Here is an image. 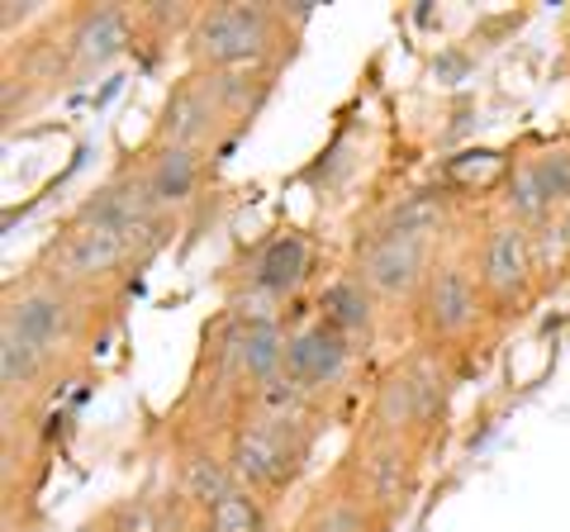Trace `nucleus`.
I'll use <instances>...</instances> for the list:
<instances>
[{"instance_id":"nucleus-1","label":"nucleus","mask_w":570,"mask_h":532,"mask_svg":"<svg viewBox=\"0 0 570 532\" xmlns=\"http://www.w3.org/2000/svg\"><path fill=\"white\" fill-rule=\"evenodd\" d=\"M291 24L276 6H247V0H224L195 14L186 33V58L195 72H247V67H276Z\"/></svg>"},{"instance_id":"nucleus-2","label":"nucleus","mask_w":570,"mask_h":532,"mask_svg":"<svg viewBox=\"0 0 570 532\" xmlns=\"http://www.w3.org/2000/svg\"><path fill=\"white\" fill-rule=\"evenodd\" d=\"M448 404H452L448 352L414 347L404 362H395L385 371L376 390H371L366 428L414 437L423 447H433V437L442 433V423H448Z\"/></svg>"},{"instance_id":"nucleus-3","label":"nucleus","mask_w":570,"mask_h":532,"mask_svg":"<svg viewBox=\"0 0 570 532\" xmlns=\"http://www.w3.org/2000/svg\"><path fill=\"white\" fill-rule=\"evenodd\" d=\"M314 433H318L314 423L243 410V418L224 437L228 471H234V481L243 490H253L266 504H276L299 485V475H305L309 452H314Z\"/></svg>"},{"instance_id":"nucleus-4","label":"nucleus","mask_w":570,"mask_h":532,"mask_svg":"<svg viewBox=\"0 0 570 532\" xmlns=\"http://www.w3.org/2000/svg\"><path fill=\"white\" fill-rule=\"evenodd\" d=\"M423 442L414 437H395V433H376L362 423V433L347 447V456L337 461V481H343L356 500H362L376 519L390 528L409 509V500L419 494V475H423Z\"/></svg>"},{"instance_id":"nucleus-5","label":"nucleus","mask_w":570,"mask_h":532,"mask_svg":"<svg viewBox=\"0 0 570 532\" xmlns=\"http://www.w3.org/2000/svg\"><path fill=\"white\" fill-rule=\"evenodd\" d=\"M91 299L58 286L39 272H29L20 286L6 290V309H0V333H14L29 347H39L43 357L67 362L71 352L91 333Z\"/></svg>"},{"instance_id":"nucleus-6","label":"nucleus","mask_w":570,"mask_h":532,"mask_svg":"<svg viewBox=\"0 0 570 532\" xmlns=\"http://www.w3.org/2000/svg\"><path fill=\"white\" fill-rule=\"evenodd\" d=\"M138 266H148V257H142L129 238L67 219V228L43 247V257H39L33 272L58 280V286H67V290L86 295V299H96L105 290L124 286L129 272H138Z\"/></svg>"},{"instance_id":"nucleus-7","label":"nucleus","mask_w":570,"mask_h":532,"mask_svg":"<svg viewBox=\"0 0 570 532\" xmlns=\"http://www.w3.org/2000/svg\"><path fill=\"white\" fill-rule=\"evenodd\" d=\"M485 290L475 280V266L461 257H438L428 266L423 286L414 295V328H419V347L433 352H452L461 343H471V333L485 318Z\"/></svg>"},{"instance_id":"nucleus-8","label":"nucleus","mask_w":570,"mask_h":532,"mask_svg":"<svg viewBox=\"0 0 570 532\" xmlns=\"http://www.w3.org/2000/svg\"><path fill=\"white\" fill-rule=\"evenodd\" d=\"M238 134H243V124L228 110L214 72H195V67L167 91L163 115L153 124V144H176V148H195V152H214Z\"/></svg>"},{"instance_id":"nucleus-9","label":"nucleus","mask_w":570,"mask_h":532,"mask_svg":"<svg viewBox=\"0 0 570 532\" xmlns=\"http://www.w3.org/2000/svg\"><path fill=\"white\" fill-rule=\"evenodd\" d=\"M475 280L494 314H523L538 290V257H532V228L519 219L494 215L475 243Z\"/></svg>"},{"instance_id":"nucleus-10","label":"nucleus","mask_w":570,"mask_h":532,"mask_svg":"<svg viewBox=\"0 0 570 532\" xmlns=\"http://www.w3.org/2000/svg\"><path fill=\"white\" fill-rule=\"evenodd\" d=\"M433 238H414V234H395V228H376L362 247H356L352 276L371 290V299H409L423 286L428 266H433Z\"/></svg>"},{"instance_id":"nucleus-11","label":"nucleus","mask_w":570,"mask_h":532,"mask_svg":"<svg viewBox=\"0 0 570 532\" xmlns=\"http://www.w3.org/2000/svg\"><path fill=\"white\" fill-rule=\"evenodd\" d=\"M138 39V24L124 6H77L67 14L62 29V62H67V81H86L105 72L110 62H119L129 43Z\"/></svg>"},{"instance_id":"nucleus-12","label":"nucleus","mask_w":570,"mask_h":532,"mask_svg":"<svg viewBox=\"0 0 570 532\" xmlns=\"http://www.w3.org/2000/svg\"><path fill=\"white\" fill-rule=\"evenodd\" d=\"M356 347L343 338L337 328H328L324 318H309V324L291 328V347H285V381H295L299 390L324 400L328 390H337L347 381Z\"/></svg>"},{"instance_id":"nucleus-13","label":"nucleus","mask_w":570,"mask_h":532,"mask_svg":"<svg viewBox=\"0 0 570 532\" xmlns=\"http://www.w3.org/2000/svg\"><path fill=\"white\" fill-rule=\"evenodd\" d=\"M134 167L142 176V190L148 200L163 209L167 219H176L181 209H190L205 190V176H209V152H195V148H176V144H148Z\"/></svg>"},{"instance_id":"nucleus-14","label":"nucleus","mask_w":570,"mask_h":532,"mask_svg":"<svg viewBox=\"0 0 570 532\" xmlns=\"http://www.w3.org/2000/svg\"><path fill=\"white\" fill-rule=\"evenodd\" d=\"M314 272V253L309 238L285 228V234H272L266 243H257V253L247 257L243 272V295H257L266 305H285L305 290V280Z\"/></svg>"},{"instance_id":"nucleus-15","label":"nucleus","mask_w":570,"mask_h":532,"mask_svg":"<svg viewBox=\"0 0 570 532\" xmlns=\"http://www.w3.org/2000/svg\"><path fill=\"white\" fill-rule=\"evenodd\" d=\"M195 528H200V513L171 485L124 494L110 509H100V519L91 523V532H195Z\"/></svg>"},{"instance_id":"nucleus-16","label":"nucleus","mask_w":570,"mask_h":532,"mask_svg":"<svg viewBox=\"0 0 570 532\" xmlns=\"http://www.w3.org/2000/svg\"><path fill=\"white\" fill-rule=\"evenodd\" d=\"M181 500L205 513L209 504H219L228 490H234V471H228V456H224V442H205V437H186L181 452H176V466H171V481H167Z\"/></svg>"},{"instance_id":"nucleus-17","label":"nucleus","mask_w":570,"mask_h":532,"mask_svg":"<svg viewBox=\"0 0 570 532\" xmlns=\"http://www.w3.org/2000/svg\"><path fill=\"white\" fill-rule=\"evenodd\" d=\"M291 532H390V528L362 500H356V494L337 481V471H333L324 481V490L299 509V519H295Z\"/></svg>"},{"instance_id":"nucleus-18","label":"nucleus","mask_w":570,"mask_h":532,"mask_svg":"<svg viewBox=\"0 0 570 532\" xmlns=\"http://www.w3.org/2000/svg\"><path fill=\"white\" fill-rule=\"evenodd\" d=\"M314 318H324L328 328H337L352 347H366L371 333H376V299H371V290L347 272V276H337L318 290V314Z\"/></svg>"},{"instance_id":"nucleus-19","label":"nucleus","mask_w":570,"mask_h":532,"mask_svg":"<svg viewBox=\"0 0 570 532\" xmlns=\"http://www.w3.org/2000/svg\"><path fill=\"white\" fill-rule=\"evenodd\" d=\"M52 371H58V362L43 357L39 347H29L14 333H0V390H6V404L14 400L24 404L29 395H39Z\"/></svg>"},{"instance_id":"nucleus-20","label":"nucleus","mask_w":570,"mask_h":532,"mask_svg":"<svg viewBox=\"0 0 570 532\" xmlns=\"http://www.w3.org/2000/svg\"><path fill=\"white\" fill-rule=\"evenodd\" d=\"M195 532H272V504L262 494L234 485L219 504H209L200 513V528Z\"/></svg>"},{"instance_id":"nucleus-21","label":"nucleus","mask_w":570,"mask_h":532,"mask_svg":"<svg viewBox=\"0 0 570 532\" xmlns=\"http://www.w3.org/2000/svg\"><path fill=\"white\" fill-rule=\"evenodd\" d=\"M519 167L532 181V190L542 195V205L551 209V215H561V209L570 205V148H547V152L528 157V162H519Z\"/></svg>"},{"instance_id":"nucleus-22","label":"nucleus","mask_w":570,"mask_h":532,"mask_svg":"<svg viewBox=\"0 0 570 532\" xmlns=\"http://www.w3.org/2000/svg\"><path fill=\"white\" fill-rule=\"evenodd\" d=\"M381 228H395V234H414V238H438L442 228V195H404V200L390 209V219Z\"/></svg>"},{"instance_id":"nucleus-23","label":"nucleus","mask_w":570,"mask_h":532,"mask_svg":"<svg viewBox=\"0 0 570 532\" xmlns=\"http://www.w3.org/2000/svg\"><path fill=\"white\" fill-rule=\"evenodd\" d=\"M557 234H561V243H566V253H570V205L557 215Z\"/></svg>"}]
</instances>
